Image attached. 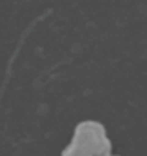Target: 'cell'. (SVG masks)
<instances>
[{"label": "cell", "mask_w": 147, "mask_h": 156, "mask_svg": "<svg viewBox=\"0 0 147 156\" xmlns=\"http://www.w3.org/2000/svg\"><path fill=\"white\" fill-rule=\"evenodd\" d=\"M62 156H112V142L105 125L95 120L78 123Z\"/></svg>", "instance_id": "cell-1"}, {"label": "cell", "mask_w": 147, "mask_h": 156, "mask_svg": "<svg viewBox=\"0 0 147 156\" xmlns=\"http://www.w3.org/2000/svg\"><path fill=\"white\" fill-rule=\"evenodd\" d=\"M116 156H119V154H116Z\"/></svg>", "instance_id": "cell-2"}]
</instances>
